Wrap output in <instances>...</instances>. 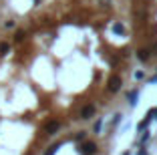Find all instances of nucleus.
<instances>
[{
    "mask_svg": "<svg viewBox=\"0 0 157 155\" xmlns=\"http://www.w3.org/2000/svg\"><path fill=\"white\" fill-rule=\"evenodd\" d=\"M127 34L133 59L157 68V0H133Z\"/></svg>",
    "mask_w": 157,
    "mask_h": 155,
    "instance_id": "nucleus-2",
    "label": "nucleus"
},
{
    "mask_svg": "<svg viewBox=\"0 0 157 155\" xmlns=\"http://www.w3.org/2000/svg\"><path fill=\"white\" fill-rule=\"evenodd\" d=\"M44 155H93L91 143L83 139V135L67 133L44 149Z\"/></svg>",
    "mask_w": 157,
    "mask_h": 155,
    "instance_id": "nucleus-3",
    "label": "nucleus"
},
{
    "mask_svg": "<svg viewBox=\"0 0 157 155\" xmlns=\"http://www.w3.org/2000/svg\"><path fill=\"white\" fill-rule=\"evenodd\" d=\"M109 155H157V79L139 91Z\"/></svg>",
    "mask_w": 157,
    "mask_h": 155,
    "instance_id": "nucleus-1",
    "label": "nucleus"
}]
</instances>
